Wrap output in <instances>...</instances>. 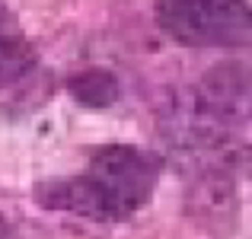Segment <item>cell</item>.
<instances>
[{
    "label": "cell",
    "instance_id": "cell-1",
    "mask_svg": "<svg viewBox=\"0 0 252 239\" xmlns=\"http://www.w3.org/2000/svg\"><path fill=\"white\" fill-rule=\"evenodd\" d=\"M163 159L131 144H109L93 153L83 176L51 179L35 188V198L51 210L90 217V220H125L154 198Z\"/></svg>",
    "mask_w": 252,
    "mask_h": 239
},
{
    "label": "cell",
    "instance_id": "cell-2",
    "mask_svg": "<svg viewBox=\"0 0 252 239\" xmlns=\"http://www.w3.org/2000/svg\"><path fill=\"white\" fill-rule=\"evenodd\" d=\"M157 26L185 48L252 45V6L246 0H157Z\"/></svg>",
    "mask_w": 252,
    "mask_h": 239
},
{
    "label": "cell",
    "instance_id": "cell-3",
    "mask_svg": "<svg viewBox=\"0 0 252 239\" xmlns=\"http://www.w3.org/2000/svg\"><path fill=\"white\" fill-rule=\"evenodd\" d=\"M70 96L86 109H109L112 102H118V80L109 70H83V74L70 77L67 83Z\"/></svg>",
    "mask_w": 252,
    "mask_h": 239
},
{
    "label": "cell",
    "instance_id": "cell-4",
    "mask_svg": "<svg viewBox=\"0 0 252 239\" xmlns=\"http://www.w3.org/2000/svg\"><path fill=\"white\" fill-rule=\"evenodd\" d=\"M35 67V48L23 35H0V90L23 80Z\"/></svg>",
    "mask_w": 252,
    "mask_h": 239
},
{
    "label": "cell",
    "instance_id": "cell-5",
    "mask_svg": "<svg viewBox=\"0 0 252 239\" xmlns=\"http://www.w3.org/2000/svg\"><path fill=\"white\" fill-rule=\"evenodd\" d=\"M0 239H19V236H16V230H13V223L6 220L3 214H0Z\"/></svg>",
    "mask_w": 252,
    "mask_h": 239
},
{
    "label": "cell",
    "instance_id": "cell-6",
    "mask_svg": "<svg viewBox=\"0 0 252 239\" xmlns=\"http://www.w3.org/2000/svg\"><path fill=\"white\" fill-rule=\"evenodd\" d=\"M6 23H10V10H6V0H0V35H6Z\"/></svg>",
    "mask_w": 252,
    "mask_h": 239
}]
</instances>
